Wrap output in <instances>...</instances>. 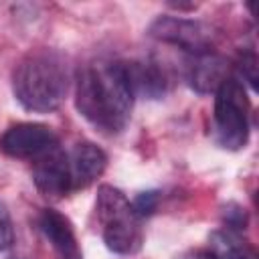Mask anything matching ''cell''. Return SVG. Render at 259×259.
<instances>
[{
  "mask_svg": "<svg viewBox=\"0 0 259 259\" xmlns=\"http://www.w3.org/2000/svg\"><path fill=\"white\" fill-rule=\"evenodd\" d=\"M134 91L123 63L97 61L79 69L75 105L103 134H119L132 113Z\"/></svg>",
  "mask_w": 259,
  "mask_h": 259,
  "instance_id": "cell-1",
  "label": "cell"
},
{
  "mask_svg": "<svg viewBox=\"0 0 259 259\" xmlns=\"http://www.w3.org/2000/svg\"><path fill=\"white\" fill-rule=\"evenodd\" d=\"M12 91L18 103L28 111H55L69 91V71L65 59L49 49L28 53L14 69Z\"/></svg>",
  "mask_w": 259,
  "mask_h": 259,
  "instance_id": "cell-2",
  "label": "cell"
},
{
  "mask_svg": "<svg viewBox=\"0 0 259 259\" xmlns=\"http://www.w3.org/2000/svg\"><path fill=\"white\" fill-rule=\"evenodd\" d=\"M97 219L103 227V241L109 251L117 255H132L144 243L140 217L134 212L130 200L121 190L103 184L97 190Z\"/></svg>",
  "mask_w": 259,
  "mask_h": 259,
  "instance_id": "cell-3",
  "label": "cell"
},
{
  "mask_svg": "<svg viewBox=\"0 0 259 259\" xmlns=\"http://www.w3.org/2000/svg\"><path fill=\"white\" fill-rule=\"evenodd\" d=\"M214 138L227 150H241L249 140V99L235 75L214 93Z\"/></svg>",
  "mask_w": 259,
  "mask_h": 259,
  "instance_id": "cell-4",
  "label": "cell"
},
{
  "mask_svg": "<svg viewBox=\"0 0 259 259\" xmlns=\"http://www.w3.org/2000/svg\"><path fill=\"white\" fill-rule=\"evenodd\" d=\"M148 32L156 40L178 47L192 57L212 53L214 45V32L210 26L200 20H188L180 16H158L150 24Z\"/></svg>",
  "mask_w": 259,
  "mask_h": 259,
  "instance_id": "cell-5",
  "label": "cell"
},
{
  "mask_svg": "<svg viewBox=\"0 0 259 259\" xmlns=\"http://www.w3.org/2000/svg\"><path fill=\"white\" fill-rule=\"evenodd\" d=\"M55 146H59L55 132L42 123L32 121L10 125L0 138V150L10 158L36 160Z\"/></svg>",
  "mask_w": 259,
  "mask_h": 259,
  "instance_id": "cell-6",
  "label": "cell"
},
{
  "mask_svg": "<svg viewBox=\"0 0 259 259\" xmlns=\"http://www.w3.org/2000/svg\"><path fill=\"white\" fill-rule=\"evenodd\" d=\"M32 180L38 192L47 198H61L71 190V174H69V158L67 154L55 146L47 154L34 160Z\"/></svg>",
  "mask_w": 259,
  "mask_h": 259,
  "instance_id": "cell-7",
  "label": "cell"
},
{
  "mask_svg": "<svg viewBox=\"0 0 259 259\" xmlns=\"http://www.w3.org/2000/svg\"><path fill=\"white\" fill-rule=\"evenodd\" d=\"M69 158V174H71V190L73 188H85L93 180H97L105 166H107V156L105 152L91 144V142H79L67 154Z\"/></svg>",
  "mask_w": 259,
  "mask_h": 259,
  "instance_id": "cell-8",
  "label": "cell"
},
{
  "mask_svg": "<svg viewBox=\"0 0 259 259\" xmlns=\"http://www.w3.org/2000/svg\"><path fill=\"white\" fill-rule=\"evenodd\" d=\"M227 77H229V63L217 53L194 55L188 61L186 81L200 95L217 93V89L223 85Z\"/></svg>",
  "mask_w": 259,
  "mask_h": 259,
  "instance_id": "cell-9",
  "label": "cell"
},
{
  "mask_svg": "<svg viewBox=\"0 0 259 259\" xmlns=\"http://www.w3.org/2000/svg\"><path fill=\"white\" fill-rule=\"evenodd\" d=\"M38 227L47 241L57 251L59 259H83L71 221L55 208H45L38 219Z\"/></svg>",
  "mask_w": 259,
  "mask_h": 259,
  "instance_id": "cell-10",
  "label": "cell"
},
{
  "mask_svg": "<svg viewBox=\"0 0 259 259\" xmlns=\"http://www.w3.org/2000/svg\"><path fill=\"white\" fill-rule=\"evenodd\" d=\"M127 79L134 95H146L150 99H160L168 91V73L160 61L146 59L125 65Z\"/></svg>",
  "mask_w": 259,
  "mask_h": 259,
  "instance_id": "cell-11",
  "label": "cell"
},
{
  "mask_svg": "<svg viewBox=\"0 0 259 259\" xmlns=\"http://www.w3.org/2000/svg\"><path fill=\"white\" fill-rule=\"evenodd\" d=\"M210 251L219 259H255L253 247L239 237L235 231H214L210 235Z\"/></svg>",
  "mask_w": 259,
  "mask_h": 259,
  "instance_id": "cell-12",
  "label": "cell"
},
{
  "mask_svg": "<svg viewBox=\"0 0 259 259\" xmlns=\"http://www.w3.org/2000/svg\"><path fill=\"white\" fill-rule=\"evenodd\" d=\"M235 69H237V75H235V77H237L241 83L245 81L251 89H257L259 67H257V57H255L253 51H245V53H241L239 59H237Z\"/></svg>",
  "mask_w": 259,
  "mask_h": 259,
  "instance_id": "cell-13",
  "label": "cell"
},
{
  "mask_svg": "<svg viewBox=\"0 0 259 259\" xmlns=\"http://www.w3.org/2000/svg\"><path fill=\"white\" fill-rule=\"evenodd\" d=\"M156 206H158V192H154V190L140 192V194L136 196V200L132 202V208H134V212H136L140 219L150 217V214L156 210Z\"/></svg>",
  "mask_w": 259,
  "mask_h": 259,
  "instance_id": "cell-14",
  "label": "cell"
},
{
  "mask_svg": "<svg viewBox=\"0 0 259 259\" xmlns=\"http://www.w3.org/2000/svg\"><path fill=\"white\" fill-rule=\"evenodd\" d=\"M12 243H14V229H12L10 212H8L6 206L0 202V253L6 251Z\"/></svg>",
  "mask_w": 259,
  "mask_h": 259,
  "instance_id": "cell-15",
  "label": "cell"
},
{
  "mask_svg": "<svg viewBox=\"0 0 259 259\" xmlns=\"http://www.w3.org/2000/svg\"><path fill=\"white\" fill-rule=\"evenodd\" d=\"M192 259H219V255L212 253L210 249H200V251H196V253L192 255Z\"/></svg>",
  "mask_w": 259,
  "mask_h": 259,
  "instance_id": "cell-16",
  "label": "cell"
}]
</instances>
